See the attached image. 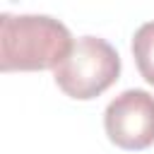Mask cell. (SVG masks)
Masks as SVG:
<instances>
[{
	"label": "cell",
	"instance_id": "3957f363",
	"mask_svg": "<svg viewBox=\"0 0 154 154\" xmlns=\"http://www.w3.org/2000/svg\"><path fill=\"white\" fill-rule=\"evenodd\" d=\"M108 140L128 152H140L154 144V96L144 89H125L103 113Z\"/></svg>",
	"mask_w": 154,
	"mask_h": 154
},
{
	"label": "cell",
	"instance_id": "6da1fadb",
	"mask_svg": "<svg viewBox=\"0 0 154 154\" xmlns=\"http://www.w3.org/2000/svg\"><path fill=\"white\" fill-rule=\"evenodd\" d=\"M72 48L67 26L46 14L0 17V70L36 72L55 70Z\"/></svg>",
	"mask_w": 154,
	"mask_h": 154
},
{
	"label": "cell",
	"instance_id": "7a4b0ae2",
	"mask_svg": "<svg viewBox=\"0 0 154 154\" xmlns=\"http://www.w3.org/2000/svg\"><path fill=\"white\" fill-rule=\"evenodd\" d=\"M120 75V55L99 36H82L72 43L65 60L53 70L55 84L77 101L103 94Z\"/></svg>",
	"mask_w": 154,
	"mask_h": 154
},
{
	"label": "cell",
	"instance_id": "277c9868",
	"mask_svg": "<svg viewBox=\"0 0 154 154\" xmlns=\"http://www.w3.org/2000/svg\"><path fill=\"white\" fill-rule=\"evenodd\" d=\"M132 55L140 75L154 87V22H144L132 36Z\"/></svg>",
	"mask_w": 154,
	"mask_h": 154
}]
</instances>
